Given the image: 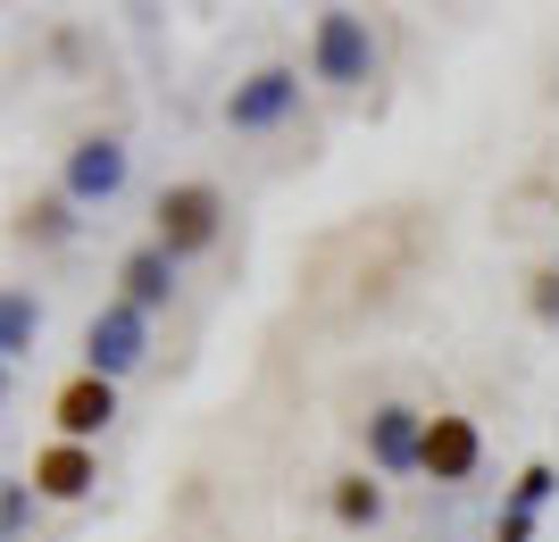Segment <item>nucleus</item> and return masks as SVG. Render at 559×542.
<instances>
[{
  "label": "nucleus",
  "mask_w": 559,
  "mask_h": 542,
  "mask_svg": "<svg viewBox=\"0 0 559 542\" xmlns=\"http://www.w3.org/2000/svg\"><path fill=\"white\" fill-rule=\"evenodd\" d=\"M109 418H117V384L109 376H68L59 393H50V425H59V443L93 450V434H109Z\"/></svg>",
  "instance_id": "5"
},
{
  "label": "nucleus",
  "mask_w": 559,
  "mask_h": 542,
  "mask_svg": "<svg viewBox=\"0 0 559 542\" xmlns=\"http://www.w3.org/2000/svg\"><path fill=\"white\" fill-rule=\"evenodd\" d=\"M551 493H559V468H551V459H526V468H518V484H510V509H526V518H535Z\"/></svg>",
  "instance_id": "14"
},
{
  "label": "nucleus",
  "mask_w": 559,
  "mask_h": 542,
  "mask_svg": "<svg viewBox=\"0 0 559 542\" xmlns=\"http://www.w3.org/2000/svg\"><path fill=\"white\" fill-rule=\"evenodd\" d=\"M68 234H75V201L68 192H43V201L17 209V242H68Z\"/></svg>",
  "instance_id": "11"
},
{
  "label": "nucleus",
  "mask_w": 559,
  "mask_h": 542,
  "mask_svg": "<svg viewBox=\"0 0 559 542\" xmlns=\"http://www.w3.org/2000/svg\"><path fill=\"white\" fill-rule=\"evenodd\" d=\"M334 518H343V526H376V518H384V484H376V475H334Z\"/></svg>",
  "instance_id": "12"
},
{
  "label": "nucleus",
  "mask_w": 559,
  "mask_h": 542,
  "mask_svg": "<svg viewBox=\"0 0 559 542\" xmlns=\"http://www.w3.org/2000/svg\"><path fill=\"white\" fill-rule=\"evenodd\" d=\"M59 192L68 201H117L126 192V142L117 134H93L68 150V176H59Z\"/></svg>",
  "instance_id": "8"
},
{
  "label": "nucleus",
  "mask_w": 559,
  "mask_h": 542,
  "mask_svg": "<svg viewBox=\"0 0 559 542\" xmlns=\"http://www.w3.org/2000/svg\"><path fill=\"white\" fill-rule=\"evenodd\" d=\"M151 226H159L151 242H159L167 260H192V251H210V242H217V226H226V201H217V184H201V176H192V184H167V192H159Z\"/></svg>",
  "instance_id": "1"
},
{
  "label": "nucleus",
  "mask_w": 559,
  "mask_h": 542,
  "mask_svg": "<svg viewBox=\"0 0 559 542\" xmlns=\"http://www.w3.org/2000/svg\"><path fill=\"white\" fill-rule=\"evenodd\" d=\"M293 109H301V75H293V68H251L226 93V125H234V134H276Z\"/></svg>",
  "instance_id": "4"
},
{
  "label": "nucleus",
  "mask_w": 559,
  "mask_h": 542,
  "mask_svg": "<svg viewBox=\"0 0 559 542\" xmlns=\"http://www.w3.org/2000/svg\"><path fill=\"white\" fill-rule=\"evenodd\" d=\"M142 351H151V317H142L134 301H100L93 326H84V376H126V368H142Z\"/></svg>",
  "instance_id": "3"
},
{
  "label": "nucleus",
  "mask_w": 559,
  "mask_h": 542,
  "mask_svg": "<svg viewBox=\"0 0 559 542\" xmlns=\"http://www.w3.org/2000/svg\"><path fill=\"white\" fill-rule=\"evenodd\" d=\"M368 459H376V475H418V459H426V409L384 401L368 418Z\"/></svg>",
  "instance_id": "7"
},
{
  "label": "nucleus",
  "mask_w": 559,
  "mask_h": 542,
  "mask_svg": "<svg viewBox=\"0 0 559 542\" xmlns=\"http://www.w3.org/2000/svg\"><path fill=\"white\" fill-rule=\"evenodd\" d=\"M25 518H34V475H25V484H0V526H9V542H25Z\"/></svg>",
  "instance_id": "15"
},
{
  "label": "nucleus",
  "mask_w": 559,
  "mask_h": 542,
  "mask_svg": "<svg viewBox=\"0 0 559 542\" xmlns=\"http://www.w3.org/2000/svg\"><path fill=\"white\" fill-rule=\"evenodd\" d=\"M309 75L318 84H368L376 75V34L359 9H326L318 34H309Z\"/></svg>",
  "instance_id": "2"
},
{
  "label": "nucleus",
  "mask_w": 559,
  "mask_h": 542,
  "mask_svg": "<svg viewBox=\"0 0 559 542\" xmlns=\"http://www.w3.org/2000/svg\"><path fill=\"white\" fill-rule=\"evenodd\" d=\"M117 284H126L117 301H134L142 317H151V309H167V301H176V260H167L159 242H142V251H126V267H117Z\"/></svg>",
  "instance_id": "9"
},
{
  "label": "nucleus",
  "mask_w": 559,
  "mask_h": 542,
  "mask_svg": "<svg viewBox=\"0 0 559 542\" xmlns=\"http://www.w3.org/2000/svg\"><path fill=\"white\" fill-rule=\"evenodd\" d=\"M526 309H535L543 326H559V267H535V276H526Z\"/></svg>",
  "instance_id": "16"
},
{
  "label": "nucleus",
  "mask_w": 559,
  "mask_h": 542,
  "mask_svg": "<svg viewBox=\"0 0 559 542\" xmlns=\"http://www.w3.org/2000/svg\"><path fill=\"white\" fill-rule=\"evenodd\" d=\"M492 542H535V518H526V509H501V526H492Z\"/></svg>",
  "instance_id": "17"
},
{
  "label": "nucleus",
  "mask_w": 559,
  "mask_h": 542,
  "mask_svg": "<svg viewBox=\"0 0 559 542\" xmlns=\"http://www.w3.org/2000/svg\"><path fill=\"white\" fill-rule=\"evenodd\" d=\"M100 484V468H93V450L84 443H50L43 459H34V493L43 501H84Z\"/></svg>",
  "instance_id": "10"
},
{
  "label": "nucleus",
  "mask_w": 559,
  "mask_h": 542,
  "mask_svg": "<svg viewBox=\"0 0 559 542\" xmlns=\"http://www.w3.org/2000/svg\"><path fill=\"white\" fill-rule=\"evenodd\" d=\"M476 459H485V434H476V418H451V409H435V418H426V459H418V475H435V484H467V475H476Z\"/></svg>",
  "instance_id": "6"
},
{
  "label": "nucleus",
  "mask_w": 559,
  "mask_h": 542,
  "mask_svg": "<svg viewBox=\"0 0 559 542\" xmlns=\"http://www.w3.org/2000/svg\"><path fill=\"white\" fill-rule=\"evenodd\" d=\"M34 326H43L34 292H9V301H0V359H25V351H34Z\"/></svg>",
  "instance_id": "13"
}]
</instances>
